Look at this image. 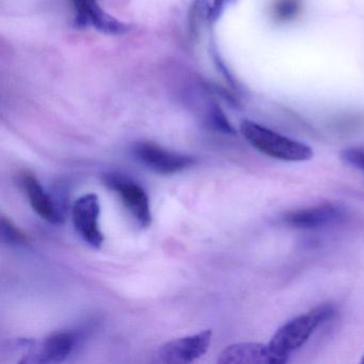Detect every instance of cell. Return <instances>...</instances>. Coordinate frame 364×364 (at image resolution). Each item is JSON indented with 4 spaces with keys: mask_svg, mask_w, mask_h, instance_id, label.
Wrapping results in <instances>:
<instances>
[{
    "mask_svg": "<svg viewBox=\"0 0 364 364\" xmlns=\"http://www.w3.org/2000/svg\"><path fill=\"white\" fill-rule=\"evenodd\" d=\"M334 314L336 306L333 304H321L279 328L268 344L274 353L289 361L291 353L300 348L315 330L330 321Z\"/></svg>",
    "mask_w": 364,
    "mask_h": 364,
    "instance_id": "1",
    "label": "cell"
},
{
    "mask_svg": "<svg viewBox=\"0 0 364 364\" xmlns=\"http://www.w3.org/2000/svg\"><path fill=\"white\" fill-rule=\"evenodd\" d=\"M240 132L253 148L272 159L284 161H304L313 157L312 149L304 142L285 137L253 121H242Z\"/></svg>",
    "mask_w": 364,
    "mask_h": 364,
    "instance_id": "2",
    "label": "cell"
},
{
    "mask_svg": "<svg viewBox=\"0 0 364 364\" xmlns=\"http://www.w3.org/2000/svg\"><path fill=\"white\" fill-rule=\"evenodd\" d=\"M104 182L106 186L118 193L142 229L150 227L152 223L150 201L146 191L139 184L119 173L107 174L104 176Z\"/></svg>",
    "mask_w": 364,
    "mask_h": 364,
    "instance_id": "3",
    "label": "cell"
},
{
    "mask_svg": "<svg viewBox=\"0 0 364 364\" xmlns=\"http://www.w3.org/2000/svg\"><path fill=\"white\" fill-rule=\"evenodd\" d=\"M133 153L140 163L161 174L178 173L195 164V159L189 155L168 150L154 142H138Z\"/></svg>",
    "mask_w": 364,
    "mask_h": 364,
    "instance_id": "4",
    "label": "cell"
},
{
    "mask_svg": "<svg viewBox=\"0 0 364 364\" xmlns=\"http://www.w3.org/2000/svg\"><path fill=\"white\" fill-rule=\"evenodd\" d=\"M212 336L210 330H204L193 336L170 341L159 347L156 353V361L166 364L191 363L208 353Z\"/></svg>",
    "mask_w": 364,
    "mask_h": 364,
    "instance_id": "5",
    "label": "cell"
},
{
    "mask_svg": "<svg viewBox=\"0 0 364 364\" xmlns=\"http://www.w3.org/2000/svg\"><path fill=\"white\" fill-rule=\"evenodd\" d=\"M100 214L101 206L99 197L95 193L82 196L76 200L72 210L75 231L92 248H101L104 242V234L100 228Z\"/></svg>",
    "mask_w": 364,
    "mask_h": 364,
    "instance_id": "6",
    "label": "cell"
},
{
    "mask_svg": "<svg viewBox=\"0 0 364 364\" xmlns=\"http://www.w3.org/2000/svg\"><path fill=\"white\" fill-rule=\"evenodd\" d=\"M76 26L91 27L107 36H121L127 33V26L108 14L97 0H71Z\"/></svg>",
    "mask_w": 364,
    "mask_h": 364,
    "instance_id": "7",
    "label": "cell"
},
{
    "mask_svg": "<svg viewBox=\"0 0 364 364\" xmlns=\"http://www.w3.org/2000/svg\"><path fill=\"white\" fill-rule=\"evenodd\" d=\"M77 338L73 332H55L41 343L36 342L22 363H59L70 357L75 348Z\"/></svg>",
    "mask_w": 364,
    "mask_h": 364,
    "instance_id": "8",
    "label": "cell"
},
{
    "mask_svg": "<svg viewBox=\"0 0 364 364\" xmlns=\"http://www.w3.org/2000/svg\"><path fill=\"white\" fill-rule=\"evenodd\" d=\"M345 217V210L336 203H323L312 208L291 210L282 220L296 229L314 230L340 223Z\"/></svg>",
    "mask_w": 364,
    "mask_h": 364,
    "instance_id": "9",
    "label": "cell"
},
{
    "mask_svg": "<svg viewBox=\"0 0 364 364\" xmlns=\"http://www.w3.org/2000/svg\"><path fill=\"white\" fill-rule=\"evenodd\" d=\"M217 362L219 364H283L287 360L274 353L269 344L237 343L228 346Z\"/></svg>",
    "mask_w": 364,
    "mask_h": 364,
    "instance_id": "10",
    "label": "cell"
},
{
    "mask_svg": "<svg viewBox=\"0 0 364 364\" xmlns=\"http://www.w3.org/2000/svg\"><path fill=\"white\" fill-rule=\"evenodd\" d=\"M21 184L26 193L31 208L41 218L54 225L63 221L60 210L33 173L24 172L21 178Z\"/></svg>",
    "mask_w": 364,
    "mask_h": 364,
    "instance_id": "11",
    "label": "cell"
},
{
    "mask_svg": "<svg viewBox=\"0 0 364 364\" xmlns=\"http://www.w3.org/2000/svg\"><path fill=\"white\" fill-rule=\"evenodd\" d=\"M237 1L238 0H196L193 9L196 18L205 24H215Z\"/></svg>",
    "mask_w": 364,
    "mask_h": 364,
    "instance_id": "12",
    "label": "cell"
},
{
    "mask_svg": "<svg viewBox=\"0 0 364 364\" xmlns=\"http://www.w3.org/2000/svg\"><path fill=\"white\" fill-rule=\"evenodd\" d=\"M301 9V0H276L272 7L274 18L280 22L293 20Z\"/></svg>",
    "mask_w": 364,
    "mask_h": 364,
    "instance_id": "13",
    "label": "cell"
},
{
    "mask_svg": "<svg viewBox=\"0 0 364 364\" xmlns=\"http://www.w3.org/2000/svg\"><path fill=\"white\" fill-rule=\"evenodd\" d=\"M1 236L4 242L9 245H24L27 242V237L16 225L7 217L1 216Z\"/></svg>",
    "mask_w": 364,
    "mask_h": 364,
    "instance_id": "14",
    "label": "cell"
},
{
    "mask_svg": "<svg viewBox=\"0 0 364 364\" xmlns=\"http://www.w3.org/2000/svg\"><path fill=\"white\" fill-rule=\"evenodd\" d=\"M341 159L346 165L364 171V148L355 146L343 151Z\"/></svg>",
    "mask_w": 364,
    "mask_h": 364,
    "instance_id": "15",
    "label": "cell"
},
{
    "mask_svg": "<svg viewBox=\"0 0 364 364\" xmlns=\"http://www.w3.org/2000/svg\"><path fill=\"white\" fill-rule=\"evenodd\" d=\"M213 122H214L215 127H216L217 129L223 132V133L225 134H234L233 127L230 124L228 119L225 118V114H223L219 108L214 110V114H213Z\"/></svg>",
    "mask_w": 364,
    "mask_h": 364,
    "instance_id": "16",
    "label": "cell"
},
{
    "mask_svg": "<svg viewBox=\"0 0 364 364\" xmlns=\"http://www.w3.org/2000/svg\"><path fill=\"white\" fill-rule=\"evenodd\" d=\"M361 363H364V355L363 357H362Z\"/></svg>",
    "mask_w": 364,
    "mask_h": 364,
    "instance_id": "17",
    "label": "cell"
}]
</instances>
